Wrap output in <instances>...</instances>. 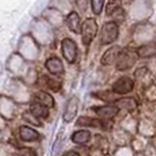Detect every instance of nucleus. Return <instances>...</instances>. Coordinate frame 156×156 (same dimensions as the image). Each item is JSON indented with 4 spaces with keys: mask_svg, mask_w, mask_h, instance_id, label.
I'll use <instances>...</instances> for the list:
<instances>
[{
    "mask_svg": "<svg viewBox=\"0 0 156 156\" xmlns=\"http://www.w3.org/2000/svg\"><path fill=\"white\" fill-rule=\"evenodd\" d=\"M101 100L104 101H107V102H111V101H115V93L113 91H107V90H104V91H99L96 94Z\"/></svg>",
    "mask_w": 156,
    "mask_h": 156,
    "instance_id": "obj_17",
    "label": "nucleus"
},
{
    "mask_svg": "<svg viewBox=\"0 0 156 156\" xmlns=\"http://www.w3.org/2000/svg\"><path fill=\"white\" fill-rule=\"evenodd\" d=\"M32 99H33V102H34V104H39V105L46 106L48 108L54 106V100H52V98H51L49 94H46V93L38 91V93H35V94L32 96Z\"/></svg>",
    "mask_w": 156,
    "mask_h": 156,
    "instance_id": "obj_11",
    "label": "nucleus"
},
{
    "mask_svg": "<svg viewBox=\"0 0 156 156\" xmlns=\"http://www.w3.org/2000/svg\"><path fill=\"white\" fill-rule=\"evenodd\" d=\"M138 54L136 51H133V50H122L117 61H116V67L117 69L119 71H126L128 68H130L135 62H136V58H138Z\"/></svg>",
    "mask_w": 156,
    "mask_h": 156,
    "instance_id": "obj_3",
    "label": "nucleus"
},
{
    "mask_svg": "<svg viewBox=\"0 0 156 156\" xmlns=\"http://www.w3.org/2000/svg\"><path fill=\"white\" fill-rule=\"evenodd\" d=\"M17 156H35V151L29 147H22L18 150Z\"/></svg>",
    "mask_w": 156,
    "mask_h": 156,
    "instance_id": "obj_20",
    "label": "nucleus"
},
{
    "mask_svg": "<svg viewBox=\"0 0 156 156\" xmlns=\"http://www.w3.org/2000/svg\"><path fill=\"white\" fill-rule=\"evenodd\" d=\"M102 7H104V1L102 0H93L91 1V10H93L94 13L99 15L101 12Z\"/></svg>",
    "mask_w": 156,
    "mask_h": 156,
    "instance_id": "obj_18",
    "label": "nucleus"
},
{
    "mask_svg": "<svg viewBox=\"0 0 156 156\" xmlns=\"http://www.w3.org/2000/svg\"><path fill=\"white\" fill-rule=\"evenodd\" d=\"M118 38V26L113 21L106 22L100 32V41L101 44H111Z\"/></svg>",
    "mask_w": 156,
    "mask_h": 156,
    "instance_id": "obj_1",
    "label": "nucleus"
},
{
    "mask_svg": "<svg viewBox=\"0 0 156 156\" xmlns=\"http://www.w3.org/2000/svg\"><path fill=\"white\" fill-rule=\"evenodd\" d=\"M77 110H78V99L77 98H72L66 105V110L63 112V119L66 122H71L76 117Z\"/></svg>",
    "mask_w": 156,
    "mask_h": 156,
    "instance_id": "obj_7",
    "label": "nucleus"
},
{
    "mask_svg": "<svg viewBox=\"0 0 156 156\" xmlns=\"http://www.w3.org/2000/svg\"><path fill=\"white\" fill-rule=\"evenodd\" d=\"M46 69L52 74H61L63 72V65L57 57H50L45 62Z\"/></svg>",
    "mask_w": 156,
    "mask_h": 156,
    "instance_id": "obj_10",
    "label": "nucleus"
},
{
    "mask_svg": "<svg viewBox=\"0 0 156 156\" xmlns=\"http://www.w3.org/2000/svg\"><path fill=\"white\" fill-rule=\"evenodd\" d=\"M154 44H155V46H156V40H155V41H154Z\"/></svg>",
    "mask_w": 156,
    "mask_h": 156,
    "instance_id": "obj_22",
    "label": "nucleus"
},
{
    "mask_svg": "<svg viewBox=\"0 0 156 156\" xmlns=\"http://www.w3.org/2000/svg\"><path fill=\"white\" fill-rule=\"evenodd\" d=\"M66 24L67 27L74 32V33H80V27H82V22H80V17L76 11H72L67 17H66Z\"/></svg>",
    "mask_w": 156,
    "mask_h": 156,
    "instance_id": "obj_8",
    "label": "nucleus"
},
{
    "mask_svg": "<svg viewBox=\"0 0 156 156\" xmlns=\"http://www.w3.org/2000/svg\"><path fill=\"white\" fill-rule=\"evenodd\" d=\"M63 156H80L78 152H76V151H68V152H66Z\"/></svg>",
    "mask_w": 156,
    "mask_h": 156,
    "instance_id": "obj_21",
    "label": "nucleus"
},
{
    "mask_svg": "<svg viewBox=\"0 0 156 156\" xmlns=\"http://www.w3.org/2000/svg\"><path fill=\"white\" fill-rule=\"evenodd\" d=\"M61 49H62V55L67 60V62L73 63L77 58V45H76V43L69 38H65L61 41Z\"/></svg>",
    "mask_w": 156,
    "mask_h": 156,
    "instance_id": "obj_4",
    "label": "nucleus"
},
{
    "mask_svg": "<svg viewBox=\"0 0 156 156\" xmlns=\"http://www.w3.org/2000/svg\"><path fill=\"white\" fill-rule=\"evenodd\" d=\"M45 79H46V85L50 88V89H52V90H58V88H60V83L57 82V80H55L54 78H48V77H44Z\"/></svg>",
    "mask_w": 156,
    "mask_h": 156,
    "instance_id": "obj_19",
    "label": "nucleus"
},
{
    "mask_svg": "<svg viewBox=\"0 0 156 156\" xmlns=\"http://www.w3.org/2000/svg\"><path fill=\"white\" fill-rule=\"evenodd\" d=\"M80 33H82V40L85 45L90 44L91 40L95 38L98 33V23L94 18H87L80 27Z\"/></svg>",
    "mask_w": 156,
    "mask_h": 156,
    "instance_id": "obj_2",
    "label": "nucleus"
},
{
    "mask_svg": "<svg viewBox=\"0 0 156 156\" xmlns=\"http://www.w3.org/2000/svg\"><path fill=\"white\" fill-rule=\"evenodd\" d=\"M94 111L99 117H101V119H111L117 115L118 108L116 106H100V107H95Z\"/></svg>",
    "mask_w": 156,
    "mask_h": 156,
    "instance_id": "obj_9",
    "label": "nucleus"
},
{
    "mask_svg": "<svg viewBox=\"0 0 156 156\" xmlns=\"http://www.w3.org/2000/svg\"><path fill=\"white\" fill-rule=\"evenodd\" d=\"M133 87H134L133 79H130L129 77H122V78L117 79V82L113 83L112 91L115 94H127V93L132 91Z\"/></svg>",
    "mask_w": 156,
    "mask_h": 156,
    "instance_id": "obj_5",
    "label": "nucleus"
},
{
    "mask_svg": "<svg viewBox=\"0 0 156 156\" xmlns=\"http://www.w3.org/2000/svg\"><path fill=\"white\" fill-rule=\"evenodd\" d=\"M116 107H121V108H126L128 111H132L136 107V101L133 99V98H123V99H119L117 100L116 102Z\"/></svg>",
    "mask_w": 156,
    "mask_h": 156,
    "instance_id": "obj_14",
    "label": "nucleus"
},
{
    "mask_svg": "<svg viewBox=\"0 0 156 156\" xmlns=\"http://www.w3.org/2000/svg\"><path fill=\"white\" fill-rule=\"evenodd\" d=\"M20 136L24 141H33V140H38L40 138L39 133L37 130H34L33 128L26 127V126L20 127Z\"/></svg>",
    "mask_w": 156,
    "mask_h": 156,
    "instance_id": "obj_12",
    "label": "nucleus"
},
{
    "mask_svg": "<svg viewBox=\"0 0 156 156\" xmlns=\"http://www.w3.org/2000/svg\"><path fill=\"white\" fill-rule=\"evenodd\" d=\"M121 48L119 46H112L101 57V63L102 65H112V63H116L119 54H121Z\"/></svg>",
    "mask_w": 156,
    "mask_h": 156,
    "instance_id": "obj_6",
    "label": "nucleus"
},
{
    "mask_svg": "<svg viewBox=\"0 0 156 156\" xmlns=\"http://www.w3.org/2000/svg\"><path fill=\"white\" fill-rule=\"evenodd\" d=\"M89 139H90V132L85 129L77 130L72 134V141L76 144H85L89 141Z\"/></svg>",
    "mask_w": 156,
    "mask_h": 156,
    "instance_id": "obj_13",
    "label": "nucleus"
},
{
    "mask_svg": "<svg viewBox=\"0 0 156 156\" xmlns=\"http://www.w3.org/2000/svg\"><path fill=\"white\" fill-rule=\"evenodd\" d=\"M136 54L138 56H141V57H147V56H152V55H156V46L154 43L149 44V45H144V46H140L138 50H136Z\"/></svg>",
    "mask_w": 156,
    "mask_h": 156,
    "instance_id": "obj_16",
    "label": "nucleus"
},
{
    "mask_svg": "<svg viewBox=\"0 0 156 156\" xmlns=\"http://www.w3.org/2000/svg\"><path fill=\"white\" fill-rule=\"evenodd\" d=\"M30 112L33 116L38 118H46L49 116V108L46 106L39 105V104H33L30 107Z\"/></svg>",
    "mask_w": 156,
    "mask_h": 156,
    "instance_id": "obj_15",
    "label": "nucleus"
}]
</instances>
